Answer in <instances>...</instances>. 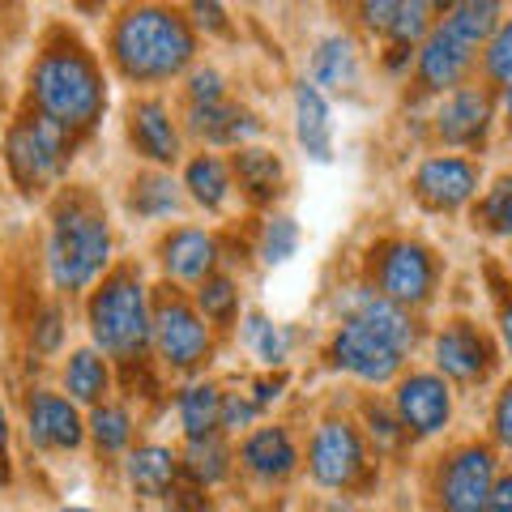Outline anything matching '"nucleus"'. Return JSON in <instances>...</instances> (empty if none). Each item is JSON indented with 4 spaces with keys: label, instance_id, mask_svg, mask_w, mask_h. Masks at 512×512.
I'll return each mask as SVG.
<instances>
[{
    "label": "nucleus",
    "instance_id": "15",
    "mask_svg": "<svg viewBox=\"0 0 512 512\" xmlns=\"http://www.w3.org/2000/svg\"><path fill=\"white\" fill-rule=\"evenodd\" d=\"M474 47L461 43L453 30H448L444 22L431 26V35L423 39L419 47V86L427 94H453L466 86V77L474 69Z\"/></svg>",
    "mask_w": 512,
    "mask_h": 512
},
{
    "label": "nucleus",
    "instance_id": "33",
    "mask_svg": "<svg viewBox=\"0 0 512 512\" xmlns=\"http://www.w3.org/2000/svg\"><path fill=\"white\" fill-rule=\"evenodd\" d=\"M197 312L214 325H231L235 312H239V291L227 274H210L197 286Z\"/></svg>",
    "mask_w": 512,
    "mask_h": 512
},
{
    "label": "nucleus",
    "instance_id": "46",
    "mask_svg": "<svg viewBox=\"0 0 512 512\" xmlns=\"http://www.w3.org/2000/svg\"><path fill=\"white\" fill-rule=\"evenodd\" d=\"M192 18H197V26L201 30H227V9L222 5H192Z\"/></svg>",
    "mask_w": 512,
    "mask_h": 512
},
{
    "label": "nucleus",
    "instance_id": "20",
    "mask_svg": "<svg viewBox=\"0 0 512 512\" xmlns=\"http://www.w3.org/2000/svg\"><path fill=\"white\" fill-rule=\"evenodd\" d=\"M188 128L201 141H210V146H239L244 150V141H252L256 133H261V120H256L248 107L222 99V103H210V107H192Z\"/></svg>",
    "mask_w": 512,
    "mask_h": 512
},
{
    "label": "nucleus",
    "instance_id": "45",
    "mask_svg": "<svg viewBox=\"0 0 512 512\" xmlns=\"http://www.w3.org/2000/svg\"><path fill=\"white\" fill-rule=\"evenodd\" d=\"M487 512H512V470H504L500 478H495L491 500H487Z\"/></svg>",
    "mask_w": 512,
    "mask_h": 512
},
{
    "label": "nucleus",
    "instance_id": "3",
    "mask_svg": "<svg viewBox=\"0 0 512 512\" xmlns=\"http://www.w3.org/2000/svg\"><path fill=\"white\" fill-rule=\"evenodd\" d=\"M30 99H35L39 116L52 120L64 133H86V128L103 116L107 86L94 56H86L77 43L47 47L30 69Z\"/></svg>",
    "mask_w": 512,
    "mask_h": 512
},
{
    "label": "nucleus",
    "instance_id": "35",
    "mask_svg": "<svg viewBox=\"0 0 512 512\" xmlns=\"http://www.w3.org/2000/svg\"><path fill=\"white\" fill-rule=\"evenodd\" d=\"M431 26H436L431 22V5H423V0H414V5H397L389 39H393V47H414V43L423 47V39L431 35Z\"/></svg>",
    "mask_w": 512,
    "mask_h": 512
},
{
    "label": "nucleus",
    "instance_id": "6",
    "mask_svg": "<svg viewBox=\"0 0 512 512\" xmlns=\"http://www.w3.org/2000/svg\"><path fill=\"white\" fill-rule=\"evenodd\" d=\"M5 163L22 192H39L52 180H60L64 163H69V133L43 116H30L9 128Z\"/></svg>",
    "mask_w": 512,
    "mask_h": 512
},
{
    "label": "nucleus",
    "instance_id": "2",
    "mask_svg": "<svg viewBox=\"0 0 512 512\" xmlns=\"http://www.w3.org/2000/svg\"><path fill=\"white\" fill-rule=\"evenodd\" d=\"M197 56V35L175 9L137 5L111 26V60L128 82H171Z\"/></svg>",
    "mask_w": 512,
    "mask_h": 512
},
{
    "label": "nucleus",
    "instance_id": "39",
    "mask_svg": "<svg viewBox=\"0 0 512 512\" xmlns=\"http://www.w3.org/2000/svg\"><path fill=\"white\" fill-rule=\"evenodd\" d=\"M256 406L252 397H244V393H222V431H248L252 427V419H256Z\"/></svg>",
    "mask_w": 512,
    "mask_h": 512
},
{
    "label": "nucleus",
    "instance_id": "7",
    "mask_svg": "<svg viewBox=\"0 0 512 512\" xmlns=\"http://www.w3.org/2000/svg\"><path fill=\"white\" fill-rule=\"evenodd\" d=\"M376 286L380 295L397 303V308H423V303L436 295V282H440V261L436 252L414 244V239H384L376 248Z\"/></svg>",
    "mask_w": 512,
    "mask_h": 512
},
{
    "label": "nucleus",
    "instance_id": "24",
    "mask_svg": "<svg viewBox=\"0 0 512 512\" xmlns=\"http://www.w3.org/2000/svg\"><path fill=\"white\" fill-rule=\"evenodd\" d=\"M500 13H504V9L495 5V0H461V5H448V9H444L440 22L453 30V35L466 43V47H474V52H478V47H487L495 30L504 26Z\"/></svg>",
    "mask_w": 512,
    "mask_h": 512
},
{
    "label": "nucleus",
    "instance_id": "49",
    "mask_svg": "<svg viewBox=\"0 0 512 512\" xmlns=\"http://www.w3.org/2000/svg\"><path fill=\"white\" fill-rule=\"evenodd\" d=\"M5 444H9V414L0 406V474H5Z\"/></svg>",
    "mask_w": 512,
    "mask_h": 512
},
{
    "label": "nucleus",
    "instance_id": "8",
    "mask_svg": "<svg viewBox=\"0 0 512 512\" xmlns=\"http://www.w3.org/2000/svg\"><path fill=\"white\" fill-rule=\"evenodd\" d=\"M154 346L163 355V363L175 367V372H197L201 363H210V350H214L210 325L197 312V303L180 299L167 286L154 299Z\"/></svg>",
    "mask_w": 512,
    "mask_h": 512
},
{
    "label": "nucleus",
    "instance_id": "31",
    "mask_svg": "<svg viewBox=\"0 0 512 512\" xmlns=\"http://www.w3.org/2000/svg\"><path fill=\"white\" fill-rule=\"evenodd\" d=\"M128 210L141 218H171L180 210V188H175L171 175H141L128 192Z\"/></svg>",
    "mask_w": 512,
    "mask_h": 512
},
{
    "label": "nucleus",
    "instance_id": "51",
    "mask_svg": "<svg viewBox=\"0 0 512 512\" xmlns=\"http://www.w3.org/2000/svg\"><path fill=\"white\" fill-rule=\"evenodd\" d=\"M64 512H90V508H64Z\"/></svg>",
    "mask_w": 512,
    "mask_h": 512
},
{
    "label": "nucleus",
    "instance_id": "36",
    "mask_svg": "<svg viewBox=\"0 0 512 512\" xmlns=\"http://www.w3.org/2000/svg\"><path fill=\"white\" fill-rule=\"evenodd\" d=\"M295 248H299V222L286 218V214H274L265 222V235H261V261L282 265L295 256Z\"/></svg>",
    "mask_w": 512,
    "mask_h": 512
},
{
    "label": "nucleus",
    "instance_id": "17",
    "mask_svg": "<svg viewBox=\"0 0 512 512\" xmlns=\"http://www.w3.org/2000/svg\"><path fill=\"white\" fill-rule=\"evenodd\" d=\"M158 261H163L167 278L201 286L218 265V244H214V235H205L201 227H175L163 244H158Z\"/></svg>",
    "mask_w": 512,
    "mask_h": 512
},
{
    "label": "nucleus",
    "instance_id": "30",
    "mask_svg": "<svg viewBox=\"0 0 512 512\" xmlns=\"http://www.w3.org/2000/svg\"><path fill=\"white\" fill-rule=\"evenodd\" d=\"M474 227L491 239H512V175H500L491 188H483V197L474 201Z\"/></svg>",
    "mask_w": 512,
    "mask_h": 512
},
{
    "label": "nucleus",
    "instance_id": "28",
    "mask_svg": "<svg viewBox=\"0 0 512 512\" xmlns=\"http://www.w3.org/2000/svg\"><path fill=\"white\" fill-rule=\"evenodd\" d=\"M180 427L188 440H201V436H214L218 423H222V389L218 384H188L180 393Z\"/></svg>",
    "mask_w": 512,
    "mask_h": 512
},
{
    "label": "nucleus",
    "instance_id": "21",
    "mask_svg": "<svg viewBox=\"0 0 512 512\" xmlns=\"http://www.w3.org/2000/svg\"><path fill=\"white\" fill-rule=\"evenodd\" d=\"M124 474H128V487L137 495H146V500H167L175 478H180V457L163 444H141L128 453Z\"/></svg>",
    "mask_w": 512,
    "mask_h": 512
},
{
    "label": "nucleus",
    "instance_id": "26",
    "mask_svg": "<svg viewBox=\"0 0 512 512\" xmlns=\"http://www.w3.org/2000/svg\"><path fill=\"white\" fill-rule=\"evenodd\" d=\"M184 188H188L192 201L205 205V210H222L231 197V167L222 163L218 154H197L184 167Z\"/></svg>",
    "mask_w": 512,
    "mask_h": 512
},
{
    "label": "nucleus",
    "instance_id": "16",
    "mask_svg": "<svg viewBox=\"0 0 512 512\" xmlns=\"http://www.w3.org/2000/svg\"><path fill=\"white\" fill-rule=\"evenodd\" d=\"M26 436L35 448H47V453H69V448L82 444L86 423L77 414V402L60 393H30L26 402Z\"/></svg>",
    "mask_w": 512,
    "mask_h": 512
},
{
    "label": "nucleus",
    "instance_id": "22",
    "mask_svg": "<svg viewBox=\"0 0 512 512\" xmlns=\"http://www.w3.org/2000/svg\"><path fill=\"white\" fill-rule=\"evenodd\" d=\"M295 137L316 163L333 158V124H329V103L312 82L295 86Z\"/></svg>",
    "mask_w": 512,
    "mask_h": 512
},
{
    "label": "nucleus",
    "instance_id": "12",
    "mask_svg": "<svg viewBox=\"0 0 512 512\" xmlns=\"http://www.w3.org/2000/svg\"><path fill=\"white\" fill-rule=\"evenodd\" d=\"M436 367L444 380H457V384H483L495 372V342L487 338L474 320H453L436 333Z\"/></svg>",
    "mask_w": 512,
    "mask_h": 512
},
{
    "label": "nucleus",
    "instance_id": "10",
    "mask_svg": "<svg viewBox=\"0 0 512 512\" xmlns=\"http://www.w3.org/2000/svg\"><path fill=\"white\" fill-rule=\"evenodd\" d=\"M308 470L320 487H333V491L355 487L367 470V448L355 423H346V419L320 423L308 444Z\"/></svg>",
    "mask_w": 512,
    "mask_h": 512
},
{
    "label": "nucleus",
    "instance_id": "34",
    "mask_svg": "<svg viewBox=\"0 0 512 512\" xmlns=\"http://www.w3.org/2000/svg\"><path fill=\"white\" fill-rule=\"evenodd\" d=\"M244 333H248V342H252V350H256V359H261V363H282L286 350H291V329H282V325H274V320H265L261 312L248 316Z\"/></svg>",
    "mask_w": 512,
    "mask_h": 512
},
{
    "label": "nucleus",
    "instance_id": "44",
    "mask_svg": "<svg viewBox=\"0 0 512 512\" xmlns=\"http://www.w3.org/2000/svg\"><path fill=\"white\" fill-rule=\"evenodd\" d=\"M393 13H397V5H393V0H380V5H363V22L372 26V30H380V35H389V26H393Z\"/></svg>",
    "mask_w": 512,
    "mask_h": 512
},
{
    "label": "nucleus",
    "instance_id": "11",
    "mask_svg": "<svg viewBox=\"0 0 512 512\" xmlns=\"http://www.w3.org/2000/svg\"><path fill=\"white\" fill-rule=\"evenodd\" d=\"M393 410L402 419L406 436L427 440L436 431H444L448 419H453V389H448V380L440 372H410L397 380Z\"/></svg>",
    "mask_w": 512,
    "mask_h": 512
},
{
    "label": "nucleus",
    "instance_id": "19",
    "mask_svg": "<svg viewBox=\"0 0 512 512\" xmlns=\"http://www.w3.org/2000/svg\"><path fill=\"white\" fill-rule=\"evenodd\" d=\"M128 141L150 163H175L180 158V133H175L171 111L158 99H141L128 111Z\"/></svg>",
    "mask_w": 512,
    "mask_h": 512
},
{
    "label": "nucleus",
    "instance_id": "41",
    "mask_svg": "<svg viewBox=\"0 0 512 512\" xmlns=\"http://www.w3.org/2000/svg\"><path fill=\"white\" fill-rule=\"evenodd\" d=\"M491 440L512 453V380L504 384L500 397H495V406H491Z\"/></svg>",
    "mask_w": 512,
    "mask_h": 512
},
{
    "label": "nucleus",
    "instance_id": "13",
    "mask_svg": "<svg viewBox=\"0 0 512 512\" xmlns=\"http://www.w3.org/2000/svg\"><path fill=\"white\" fill-rule=\"evenodd\" d=\"M414 197L436 214H453L478 197V163L461 154H431L414 171Z\"/></svg>",
    "mask_w": 512,
    "mask_h": 512
},
{
    "label": "nucleus",
    "instance_id": "37",
    "mask_svg": "<svg viewBox=\"0 0 512 512\" xmlns=\"http://www.w3.org/2000/svg\"><path fill=\"white\" fill-rule=\"evenodd\" d=\"M483 77L500 90L512 86V18H504V26L495 30L491 43L483 47Z\"/></svg>",
    "mask_w": 512,
    "mask_h": 512
},
{
    "label": "nucleus",
    "instance_id": "52",
    "mask_svg": "<svg viewBox=\"0 0 512 512\" xmlns=\"http://www.w3.org/2000/svg\"><path fill=\"white\" fill-rule=\"evenodd\" d=\"M508 269H512V256H508Z\"/></svg>",
    "mask_w": 512,
    "mask_h": 512
},
{
    "label": "nucleus",
    "instance_id": "18",
    "mask_svg": "<svg viewBox=\"0 0 512 512\" xmlns=\"http://www.w3.org/2000/svg\"><path fill=\"white\" fill-rule=\"evenodd\" d=\"M239 461H244L248 474L265 478V483H282L299 466V448L286 427H256L239 444Z\"/></svg>",
    "mask_w": 512,
    "mask_h": 512
},
{
    "label": "nucleus",
    "instance_id": "47",
    "mask_svg": "<svg viewBox=\"0 0 512 512\" xmlns=\"http://www.w3.org/2000/svg\"><path fill=\"white\" fill-rule=\"evenodd\" d=\"M286 389V376H274V380H256V393H252V402L256 406H269V402H278Z\"/></svg>",
    "mask_w": 512,
    "mask_h": 512
},
{
    "label": "nucleus",
    "instance_id": "14",
    "mask_svg": "<svg viewBox=\"0 0 512 512\" xmlns=\"http://www.w3.org/2000/svg\"><path fill=\"white\" fill-rule=\"evenodd\" d=\"M495 120V99L483 86H461L453 94H444V103L436 111V137L444 146L457 150H478L491 133Z\"/></svg>",
    "mask_w": 512,
    "mask_h": 512
},
{
    "label": "nucleus",
    "instance_id": "50",
    "mask_svg": "<svg viewBox=\"0 0 512 512\" xmlns=\"http://www.w3.org/2000/svg\"><path fill=\"white\" fill-rule=\"evenodd\" d=\"M504 120H508V128H512V86L504 90Z\"/></svg>",
    "mask_w": 512,
    "mask_h": 512
},
{
    "label": "nucleus",
    "instance_id": "5",
    "mask_svg": "<svg viewBox=\"0 0 512 512\" xmlns=\"http://www.w3.org/2000/svg\"><path fill=\"white\" fill-rule=\"evenodd\" d=\"M86 316L94 346L111 359L133 363L154 342V303L133 269H116L111 278H103V286L90 295Z\"/></svg>",
    "mask_w": 512,
    "mask_h": 512
},
{
    "label": "nucleus",
    "instance_id": "40",
    "mask_svg": "<svg viewBox=\"0 0 512 512\" xmlns=\"http://www.w3.org/2000/svg\"><path fill=\"white\" fill-rule=\"evenodd\" d=\"M188 99H192V107L222 103V99H227V90H222V73L218 69H197L188 77Z\"/></svg>",
    "mask_w": 512,
    "mask_h": 512
},
{
    "label": "nucleus",
    "instance_id": "48",
    "mask_svg": "<svg viewBox=\"0 0 512 512\" xmlns=\"http://www.w3.org/2000/svg\"><path fill=\"white\" fill-rule=\"evenodd\" d=\"M500 338H504V350L512 355V299H500Z\"/></svg>",
    "mask_w": 512,
    "mask_h": 512
},
{
    "label": "nucleus",
    "instance_id": "32",
    "mask_svg": "<svg viewBox=\"0 0 512 512\" xmlns=\"http://www.w3.org/2000/svg\"><path fill=\"white\" fill-rule=\"evenodd\" d=\"M90 436H94V448H99V453H107V457L124 453L128 440H133V414L124 406H111V402L94 406L90 410Z\"/></svg>",
    "mask_w": 512,
    "mask_h": 512
},
{
    "label": "nucleus",
    "instance_id": "38",
    "mask_svg": "<svg viewBox=\"0 0 512 512\" xmlns=\"http://www.w3.org/2000/svg\"><path fill=\"white\" fill-rule=\"evenodd\" d=\"M363 419H367V431H372V440L380 448H397V444L406 440V427H402V419H397V410H389V406L367 402L363 406Z\"/></svg>",
    "mask_w": 512,
    "mask_h": 512
},
{
    "label": "nucleus",
    "instance_id": "43",
    "mask_svg": "<svg viewBox=\"0 0 512 512\" xmlns=\"http://www.w3.org/2000/svg\"><path fill=\"white\" fill-rule=\"evenodd\" d=\"M167 512H210V495L205 487H171L167 495Z\"/></svg>",
    "mask_w": 512,
    "mask_h": 512
},
{
    "label": "nucleus",
    "instance_id": "25",
    "mask_svg": "<svg viewBox=\"0 0 512 512\" xmlns=\"http://www.w3.org/2000/svg\"><path fill=\"white\" fill-rule=\"evenodd\" d=\"M107 389H111V367L99 350H77L64 367V393L69 402H82V406H103L107 402Z\"/></svg>",
    "mask_w": 512,
    "mask_h": 512
},
{
    "label": "nucleus",
    "instance_id": "4",
    "mask_svg": "<svg viewBox=\"0 0 512 512\" xmlns=\"http://www.w3.org/2000/svg\"><path fill=\"white\" fill-rule=\"evenodd\" d=\"M111 261V227L107 214L90 197H69L52 218L47 235V269L56 291H86Z\"/></svg>",
    "mask_w": 512,
    "mask_h": 512
},
{
    "label": "nucleus",
    "instance_id": "9",
    "mask_svg": "<svg viewBox=\"0 0 512 512\" xmlns=\"http://www.w3.org/2000/svg\"><path fill=\"white\" fill-rule=\"evenodd\" d=\"M495 478H500L495 448L491 444H461L440 470V483H436L440 512H487Z\"/></svg>",
    "mask_w": 512,
    "mask_h": 512
},
{
    "label": "nucleus",
    "instance_id": "27",
    "mask_svg": "<svg viewBox=\"0 0 512 512\" xmlns=\"http://www.w3.org/2000/svg\"><path fill=\"white\" fill-rule=\"evenodd\" d=\"M180 470L192 487H214L231 474V448L222 444V436H201V440H188L184 457H180Z\"/></svg>",
    "mask_w": 512,
    "mask_h": 512
},
{
    "label": "nucleus",
    "instance_id": "23",
    "mask_svg": "<svg viewBox=\"0 0 512 512\" xmlns=\"http://www.w3.org/2000/svg\"><path fill=\"white\" fill-rule=\"evenodd\" d=\"M231 175L239 180V188L248 192V201H256V205L274 201L282 192V158L261 150V146H244V150H239L235 163H231Z\"/></svg>",
    "mask_w": 512,
    "mask_h": 512
},
{
    "label": "nucleus",
    "instance_id": "29",
    "mask_svg": "<svg viewBox=\"0 0 512 512\" xmlns=\"http://www.w3.org/2000/svg\"><path fill=\"white\" fill-rule=\"evenodd\" d=\"M355 82V43H350L346 35H333L316 47L312 56V86L320 90H342Z\"/></svg>",
    "mask_w": 512,
    "mask_h": 512
},
{
    "label": "nucleus",
    "instance_id": "42",
    "mask_svg": "<svg viewBox=\"0 0 512 512\" xmlns=\"http://www.w3.org/2000/svg\"><path fill=\"white\" fill-rule=\"evenodd\" d=\"M60 338H64V316H60V308H43L39 320H35V346L39 350H56Z\"/></svg>",
    "mask_w": 512,
    "mask_h": 512
},
{
    "label": "nucleus",
    "instance_id": "1",
    "mask_svg": "<svg viewBox=\"0 0 512 512\" xmlns=\"http://www.w3.org/2000/svg\"><path fill=\"white\" fill-rule=\"evenodd\" d=\"M414 350V320L406 308L389 303L380 291L350 299L338 333L329 342V359L363 384H389Z\"/></svg>",
    "mask_w": 512,
    "mask_h": 512
}]
</instances>
